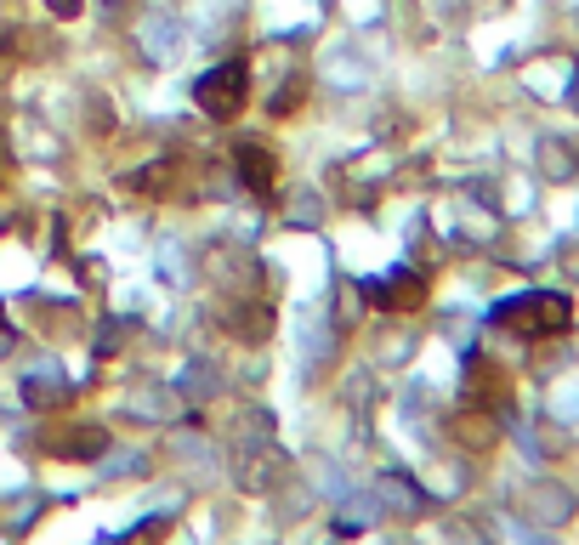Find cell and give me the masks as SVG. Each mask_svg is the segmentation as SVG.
Returning a JSON list of instances; mask_svg holds the SVG:
<instances>
[{
	"label": "cell",
	"mask_w": 579,
	"mask_h": 545,
	"mask_svg": "<svg viewBox=\"0 0 579 545\" xmlns=\"http://www.w3.org/2000/svg\"><path fill=\"white\" fill-rule=\"evenodd\" d=\"M494 318L500 324H511V330H534V335H551L568 324V296H511L494 307Z\"/></svg>",
	"instance_id": "1"
},
{
	"label": "cell",
	"mask_w": 579,
	"mask_h": 545,
	"mask_svg": "<svg viewBox=\"0 0 579 545\" xmlns=\"http://www.w3.org/2000/svg\"><path fill=\"white\" fill-rule=\"evenodd\" d=\"M245 86H250V69H245V63H222L216 74H205V80L193 86V97H199V108H205V114H216V120H233V114L245 108Z\"/></svg>",
	"instance_id": "2"
},
{
	"label": "cell",
	"mask_w": 579,
	"mask_h": 545,
	"mask_svg": "<svg viewBox=\"0 0 579 545\" xmlns=\"http://www.w3.org/2000/svg\"><path fill=\"white\" fill-rule=\"evenodd\" d=\"M239 171H245V182L256 188V194H267V188H273V159L256 154V148H239Z\"/></svg>",
	"instance_id": "3"
}]
</instances>
